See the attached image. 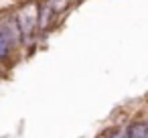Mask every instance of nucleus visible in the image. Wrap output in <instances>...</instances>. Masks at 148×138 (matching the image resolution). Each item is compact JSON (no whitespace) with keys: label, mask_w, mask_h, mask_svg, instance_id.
Instances as JSON below:
<instances>
[{"label":"nucleus","mask_w":148,"mask_h":138,"mask_svg":"<svg viewBox=\"0 0 148 138\" xmlns=\"http://www.w3.org/2000/svg\"><path fill=\"white\" fill-rule=\"evenodd\" d=\"M10 53H12V47H10V43L6 41V37L0 33V61H6L8 57H10Z\"/></svg>","instance_id":"nucleus-3"},{"label":"nucleus","mask_w":148,"mask_h":138,"mask_svg":"<svg viewBox=\"0 0 148 138\" xmlns=\"http://www.w3.org/2000/svg\"><path fill=\"white\" fill-rule=\"evenodd\" d=\"M16 23L21 27L23 39L31 37L35 33V29L39 27V6L35 2H27L21 6V10L16 12Z\"/></svg>","instance_id":"nucleus-1"},{"label":"nucleus","mask_w":148,"mask_h":138,"mask_svg":"<svg viewBox=\"0 0 148 138\" xmlns=\"http://www.w3.org/2000/svg\"><path fill=\"white\" fill-rule=\"evenodd\" d=\"M67 4H69V0H51V2H49V6L55 12H61L63 8H67Z\"/></svg>","instance_id":"nucleus-4"},{"label":"nucleus","mask_w":148,"mask_h":138,"mask_svg":"<svg viewBox=\"0 0 148 138\" xmlns=\"http://www.w3.org/2000/svg\"><path fill=\"white\" fill-rule=\"evenodd\" d=\"M126 136L128 138H148V122H134L128 126L126 130Z\"/></svg>","instance_id":"nucleus-2"}]
</instances>
